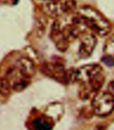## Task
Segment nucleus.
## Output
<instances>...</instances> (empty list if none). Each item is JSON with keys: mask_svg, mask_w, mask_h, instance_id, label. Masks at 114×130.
I'll return each mask as SVG.
<instances>
[{"mask_svg": "<svg viewBox=\"0 0 114 130\" xmlns=\"http://www.w3.org/2000/svg\"><path fill=\"white\" fill-rule=\"evenodd\" d=\"M77 14L92 32L101 37H105L110 32L111 26L108 20L93 8L84 6L80 8Z\"/></svg>", "mask_w": 114, "mask_h": 130, "instance_id": "nucleus-1", "label": "nucleus"}, {"mask_svg": "<svg viewBox=\"0 0 114 130\" xmlns=\"http://www.w3.org/2000/svg\"><path fill=\"white\" fill-rule=\"evenodd\" d=\"M91 106L95 115L108 116L114 111V97L108 92H99L93 98Z\"/></svg>", "mask_w": 114, "mask_h": 130, "instance_id": "nucleus-2", "label": "nucleus"}, {"mask_svg": "<svg viewBox=\"0 0 114 130\" xmlns=\"http://www.w3.org/2000/svg\"><path fill=\"white\" fill-rule=\"evenodd\" d=\"M76 6L75 0H53L44 4L43 10L48 16L58 18L72 14Z\"/></svg>", "mask_w": 114, "mask_h": 130, "instance_id": "nucleus-3", "label": "nucleus"}, {"mask_svg": "<svg viewBox=\"0 0 114 130\" xmlns=\"http://www.w3.org/2000/svg\"><path fill=\"white\" fill-rule=\"evenodd\" d=\"M103 74V69L99 64H89L71 72V82H77L81 85L91 83Z\"/></svg>", "mask_w": 114, "mask_h": 130, "instance_id": "nucleus-4", "label": "nucleus"}, {"mask_svg": "<svg viewBox=\"0 0 114 130\" xmlns=\"http://www.w3.org/2000/svg\"><path fill=\"white\" fill-rule=\"evenodd\" d=\"M42 72L49 78L60 82L66 84L71 82V72H69L60 63H45L42 66Z\"/></svg>", "mask_w": 114, "mask_h": 130, "instance_id": "nucleus-5", "label": "nucleus"}, {"mask_svg": "<svg viewBox=\"0 0 114 130\" xmlns=\"http://www.w3.org/2000/svg\"><path fill=\"white\" fill-rule=\"evenodd\" d=\"M97 44V39L93 33H83L80 42L79 55L81 58H87L93 53Z\"/></svg>", "mask_w": 114, "mask_h": 130, "instance_id": "nucleus-6", "label": "nucleus"}, {"mask_svg": "<svg viewBox=\"0 0 114 130\" xmlns=\"http://www.w3.org/2000/svg\"><path fill=\"white\" fill-rule=\"evenodd\" d=\"M24 74L32 78L36 73V67L32 61L28 58H21L15 63Z\"/></svg>", "mask_w": 114, "mask_h": 130, "instance_id": "nucleus-7", "label": "nucleus"}, {"mask_svg": "<svg viewBox=\"0 0 114 130\" xmlns=\"http://www.w3.org/2000/svg\"><path fill=\"white\" fill-rule=\"evenodd\" d=\"M104 57L103 61L109 66L114 65V38L109 39L104 47Z\"/></svg>", "mask_w": 114, "mask_h": 130, "instance_id": "nucleus-8", "label": "nucleus"}, {"mask_svg": "<svg viewBox=\"0 0 114 130\" xmlns=\"http://www.w3.org/2000/svg\"><path fill=\"white\" fill-rule=\"evenodd\" d=\"M51 125L46 119L38 117L30 123V130H50Z\"/></svg>", "mask_w": 114, "mask_h": 130, "instance_id": "nucleus-9", "label": "nucleus"}, {"mask_svg": "<svg viewBox=\"0 0 114 130\" xmlns=\"http://www.w3.org/2000/svg\"><path fill=\"white\" fill-rule=\"evenodd\" d=\"M107 90H108V92H109L114 97V80L111 81L109 84Z\"/></svg>", "mask_w": 114, "mask_h": 130, "instance_id": "nucleus-10", "label": "nucleus"}, {"mask_svg": "<svg viewBox=\"0 0 114 130\" xmlns=\"http://www.w3.org/2000/svg\"><path fill=\"white\" fill-rule=\"evenodd\" d=\"M44 1H47V2H49V1H53V0H44Z\"/></svg>", "mask_w": 114, "mask_h": 130, "instance_id": "nucleus-11", "label": "nucleus"}]
</instances>
